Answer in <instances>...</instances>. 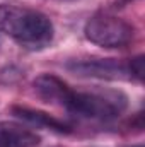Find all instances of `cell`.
<instances>
[{
  "label": "cell",
  "mask_w": 145,
  "mask_h": 147,
  "mask_svg": "<svg viewBox=\"0 0 145 147\" xmlns=\"http://www.w3.org/2000/svg\"><path fill=\"white\" fill-rule=\"evenodd\" d=\"M39 144V137L33 130L10 123L0 121V147H36Z\"/></svg>",
  "instance_id": "obj_7"
},
{
  "label": "cell",
  "mask_w": 145,
  "mask_h": 147,
  "mask_svg": "<svg viewBox=\"0 0 145 147\" xmlns=\"http://www.w3.org/2000/svg\"><path fill=\"white\" fill-rule=\"evenodd\" d=\"M56 2H73V0H56Z\"/></svg>",
  "instance_id": "obj_9"
},
{
  "label": "cell",
  "mask_w": 145,
  "mask_h": 147,
  "mask_svg": "<svg viewBox=\"0 0 145 147\" xmlns=\"http://www.w3.org/2000/svg\"><path fill=\"white\" fill-rule=\"evenodd\" d=\"M85 38L103 48H123L130 45L135 38V28L113 14H96L92 16L85 28H84Z\"/></svg>",
  "instance_id": "obj_3"
},
{
  "label": "cell",
  "mask_w": 145,
  "mask_h": 147,
  "mask_svg": "<svg viewBox=\"0 0 145 147\" xmlns=\"http://www.w3.org/2000/svg\"><path fill=\"white\" fill-rule=\"evenodd\" d=\"M63 108L73 115L85 118L113 120L128 108V98L125 92L118 89H104V87H92L85 91L70 89Z\"/></svg>",
  "instance_id": "obj_2"
},
{
  "label": "cell",
  "mask_w": 145,
  "mask_h": 147,
  "mask_svg": "<svg viewBox=\"0 0 145 147\" xmlns=\"http://www.w3.org/2000/svg\"><path fill=\"white\" fill-rule=\"evenodd\" d=\"M67 69L80 77H92L103 80H130L128 62H119L114 58H87L72 60Z\"/></svg>",
  "instance_id": "obj_4"
},
{
  "label": "cell",
  "mask_w": 145,
  "mask_h": 147,
  "mask_svg": "<svg viewBox=\"0 0 145 147\" xmlns=\"http://www.w3.org/2000/svg\"><path fill=\"white\" fill-rule=\"evenodd\" d=\"M33 86H34L36 94L41 99H44L46 103H51V105H58V106L65 105L68 92L72 89L67 82H63L60 77L51 75V74L38 75L33 82Z\"/></svg>",
  "instance_id": "obj_5"
},
{
  "label": "cell",
  "mask_w": 145,
  "mask_h": 147,
  "mask_svg": "<svg viewBox=\"0 0 145 147\" xmlns=\"http://www.w3.org/2000/svg\"><path fill=\"white\" fill-rule=\"evenodd\" d=\"M144 55H138L135 58H130L128 60V69H130V77L142 82L144 79Z\"/></svg>",
  "instance_id": "obj_8"
},
{
  "label": "cell",
  "mask_w": 145,
  "mask_h": 147,
  "mask_svg": "<svg viewBox=\"0 0 145 147\" xmlns=\"http://www.w3.org/2000/svg\"><path fill=\"white\" fill-rule=\"evenodd\" d=\"M12 115L19 120L29 123V125L46 128V130H51V132H56V134H68L70 132L68 125H65L63 121L53 118L51 115H48L44 111L33 110V108H28V106H12Z\"/></svg>",
  "instance_id": "obj_6"
},
{
  "label": "cell",
  "mask_w": 145,
  "mask_h": 147,
  "mask_svg": "<svg viewBox=\"0 0 145 147\" xmlns=\"http://www.w3.org/2000/svg\"><path fill=\"white\" fill-rule=\"evenodd\" d=\"M0 33L33 51L50 46L55 36L48 16L36 9L15 3L0 5Z\"/></svg>",
  "instance_id": "obj_1"
}]
</instances>
